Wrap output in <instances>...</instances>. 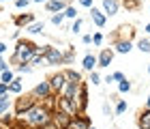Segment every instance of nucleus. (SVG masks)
Here are the masks:
<instances>
[{"instance_id":"423d86ee","label":"nucleus","mask_w":150,"mask_h":129,"mask_svg":"<svg viewBox=\"0 0 150 129\" xmlns=\"http://www.w3.org/2000/svg\"><path fill=\"white\" fill-rule=\"evenodd\" d=\"M32 97H37V99H47L50 95H54L52 93V86H50V82H39L35 88H32Z\"/></svg>"},{"instance_id":"1a4fd4ad","label":"nucleus","mask_w":150,"mask_h":129,"mask_svg":"<svg viewBox=\"0 0 150 129\" xmlns=\"http://www.w3.org/2000/svg\"><path fill=\"white\" fill-rule=\"evenodd\" d=\"M112 58H114V50H110V47H105V50H101V54L97 56V67H110L112 63Z\"/></svg>"},{"instance_id":"72a5a7b5","label":"nucleus","mask_w":150,"mask_h":129,"mask_svg":"<svg viewBox=\"0 0 150 129\" xmlns=\"http://www.w3.org/2000/svg\"><path fill=\"white\" fill-rule=\"evenodd\" d=\"M79 4H81V6H88V9H90V6H92V0H79Z\"/></svg>"},{"instance_id":"ea45409f","label":"nucleus","mask_w":150,"mask_h":129,"mask_svg":"<svg viewBox=\"0 0 150 129\" xmlns=\"http://www.w3.org/2000/svg\"><path fill=\"white\" fill-rule=\"evenodd\" d=\"M146 32H148V35H150V24H146V28H144Z\"/></svg>"},{"instance_id":"49530a36","label":"nucleus","mask_w":150,"mask_h":129,"mask_svg":"<svg viewBox=\"0 0 150 129\" xmlns=\"http://www.w3.org/2000/svg\"><path fill=\"white\" fill-rule=\"evenodd\" d=\"M90 129H94V127H90Z\"/></svg>"},{"instance_id":"f8f14e48","label":"nucleus","mask_w":150,"mask_h":129,"mask_svg":"<svg viewBox=\"0 0 150 129\" xmlns=\"http://www.w3.org/2000/svg\"><path fill=\"white\" fill-rule=\"evenodd\" d=\"M67 6H69V4H67L64 0H47V2H45V9L50 11V13H56V11H64Z\"/></svg>"},{"instance_id":"9b49d317","label":"nucleus","mask_w":150,"mask_h":129,"mask_svg":"<svg viewBox=\"0 0 150 129\" xmlns=\"http://www.w3.org/2000/svg\"><path fill=\"white\" fill-rule=\"evenodd\" d=\"M77 101H79V108H81V112H84L86 108H88V86H86V82H81V86H79Z\"/></svg>"},{"instance_id":"37998d69","label":"nucleus","mask_w":150,"mask_h":129,"mask_svg":"<svg viewBox=\"0 0 150 129\" xmlns=\"http://www.w3.org/2000/svg\"><path fill=\"white\" fill-rule=\"evenodd\" d=\"M0 2H6V0H0Z\"/></svg>"},{"instance_id":"7c9ffc66","label":"nucleus","mask_w":150,"mask_h":129,"mask_svg":"<svg viewBox=\"0 0 150 129\" xmlns=\"http://www.w3.org/2000/svg\"><path fill=\"white\" fill-rule=\"evenodd\" d=\"M112 78H114V82H122V80H125V73L116 71V73H112Z\"/></svg>"},{"instance_id":"6ab92c4d","label":"nucleus","mask_w":150,"mask_h":129,"mask_svg":"<svg viewBox=\"0 0 150 129\" xmlns=\"http://www.w3.org/2000/svg\"><path fill=\"white\" fill-rule=\"evenodd\" d=\"M9 93H15V95L22 93V80H19V78H15V80L9 84Z\"/></svg>"},{"instance_id":"4be33fe9","label":"nucleus","mask_w":150,"mask_h":129,"mask_svg":"<svg viewBox=\"0 0 150 129\" xmlns=\"http://www.w3.org/2000/svg\"><path fill=\"white\" fill-rule=\"evenodd\" d=\"M62 22H64V13H54L52 15V24L54 26H62Z\"/></svg>"},{"instance_id":"f3484780","label":"nucleus","mask_w":150,"mask_h":129,"mask_svg":"<svg viewBox=\"0 0 150 129\" xmlns=\"http://www.w3.org/2000/svg\"><path fill=\"white\" fill-rule=\"evenodd\" d=\"M43 30H45V24L43 22H32L28 26V32H32V35H41Z\"/></svg>"},{"instance_id":"f257e3e1","label":"nucleus","mask_w":150,"mask_h":129,"mask_svg":"<svg viewBox=\"0 0 150 129\" xmlns=\"http://www.w3.org/2000/svg\"><path fill=\"white\" fill-rule=\"evenodd\" d=\"M52 110L47 108L45 103H37V105H32L28 112H24L22 116H17L15 120H19V123H24L28 129H41L43 125H47L52 120Z\"/></svg>"},{"instance_id":"c9c22d12","label":"nucleus","mask_w":150,"mask_h":129,"mask_svg":"<svg viewBox=\"0 0 150 129\" xmlns=\"http://www.w3.org/2000/svg\"><path fill=\"white\" fill-rule=\"evenodd\" d=\"M103 112H105V114H110V112H112V108H110V103H103Z\"/></svg>"},{"instance_id":"4468645a","label":"nucleus","mask_w":150,"mask_h":129,"mask_svg":"<svg viewBox=\"0 0 150 129\" xmlns=\"http://www.w3.org/2000/svg\"><path fill=\"white\" fill-rule=\"evenodd\" d=\"M103 13L105 15H116L118 13V0H103Z\"/></svg>"},{"instance_id":"a18cd8bd","label":"nucleus","mask_w":150,"mask_h":129,"mask_svg":"<svg viewBox=\"0 0 150 129\" xmlns=\"http://www.w3.org/2000/svg\"><path fill=\"white\" fill-rule=\"evenodd\" d=\"M0 63H2V58H0Z\"/></svg>"},{"instance_id":"cd10ccee","label":"nucleus","mask_w":150,"mask_h":129,"mask_svg":"<svg viewBox=\"0 0 150 129\" xmlns=\"http://www.w3.org/2000/svg\"><path fill=\"white\" fill-rule=\"evenodd\" d=\"M17 71H19V73H30V71H32V65H19Z\"/></svg>"},{"instance_id":"412c9836","label":"nucleus","mask_w":150,"mask_h":129,"mask_svg":"<svg viewBox=\"0 0 150 129\" xmlns=\"http://www.w3.org/2000/svg\"><path fill=\"white\" fill-rule=\"evenodd\" d=\"M0 82H2V84H11L13 82V71H9V69L2 71V73H0Z\"/></svg>"},{"instance_id":"ddd939ff","label":"nucleus","mask_w":150,"mask_h":129,"mask_svg":"<svg viewBox=\"0 0 150 129\" xmlns=\"http://www.w3.org/2000/svg\"><path fill=\"white\" fill-rule=\"evenodd\" d=\"M114 47H116V52H118V54H129L133 50V45H131L129 39H118V41L114 43Z\"/></svg>"},{"instance_id":"6e6552de","label":"nucleus","mask_w":150,"mask_h":129,"mask_svg":"<svg viewBox=\"0 0 150 129\" xmlns=\"http://www.w3.org/2000/svg\"><path fill=\"white\" fill-rule=\"evenodd\" d=\"M90 19L94 22V26H99V28H103L105 22H107V15L103 11H99V9H94V6H90Z\"/></svg>"},{"instance_id":"7ed1b4c3","label":"nucleus","mask_w":150,"mask_h":129,"mask_svg":"<svg viewBox=\"0 0 150 129\" xmlns=\"http://www.w3.org/2000/svg\"><path fill=\"white\" fill-rule=\"evenodd\" d=\"M32 105H37V97H32V95H28V97H19L15 101V116H22V114L28 112Z\"/></svg>"},{"instance_id":"79ce46f5","label":"nucleus","mask_w":150,"mask_h":129,"mask_svg":"<svg viewBox=\"0 0 150 129\" xmlns=\"http://www.w3.org/2000/svg\"><path fill=\"white\" fill-rule=\"evenodd\" d=\"M32 2H47V0H32Z\"/></svg>"},{"instance_id":"0eeeda50","label":"nucleus","mask_w":150,"mask_h":129,"mask_svg":"<svg viewBox=\"0 0 150 129\" xmlns=\"http://www.w3.org/2000/svg\"><path fill=\"white\" fill-rule=\"evenodd\" d=\"M90 118H86L84 114H77V116H73L69 120V125H67V129H90Z\"/></svg>"},{"instance_id":"bb28decb","label":"nucleus","mask_w":150,"mask_h":129,"mask_svg":"<svg viewBox=\"0 0 150 129\" xmlns=\"http://www.w3.org/2000/svg\"><path fill=\"white\" fill-rule=\"evenodd\" d=\"M92 43L101 45V43H103V35H101V32H94V35H92Z\"/></svg>"},{"instance_id":"c756f323","label":"nucleus","mask_w":150,"mask_h":129,"mask_svg":"<svg viewBox=\"0 0 150 129\" xmlns=\"http://www.w3.org/2000/svg\"><path fill=\"white\" fill-rule=\"evenodd\" d=\"M28 4H30V0H15V6H17V9H26Z\"/></svg>"},{"instance_id":"e433bc0d","label":"nucleus","mask_w":150,"mask_h":129,"mask_svg":"<svg viewBox=\"0 0 150 129\" xmlns=\"http://www.w3.org/2000/svg\"><path fill=\"white\" fill-rule=\"evenodd\" d=\"M4 52H6V43L0 41V54H4Z\"/></svg>"},{"instance_id":"a878e982","label":"nucleus","mask_w":150,"mask_h":129,"mask_svg":"<svg viewBox=\"0 0 150 129\" xmlns=\"http://www.w3.org/2000/svg\"><path fill=\"white\" fill-rule=\"evenodd\" d=\"M79 28H81V19L77 17V19H75V22H73V26H71L69 30H71V32H75V35H77V32H79Z\"/></svg>"},{"instance_id":"dca6fc26","label":"nucleus","mask_w":150,"mask_h":129,"mask_svg":"<svg viewBox=\"0 0 150 129\" xmlns=\"http://www.w3.org/2000/svg\"><path fill=\"white\" fill-rule=\"evenodd\" d=\"M32 19H35L32 13H26V15H17L15 17V24L17 26H28V24H32Z\"/></svg>"},{"instance_id":"a19ab883","label":"nucleus","mask_w":150,"mask_h":129,"mask_svg":"<svg viewBox=\"0 0 150 129\" xmlns=\"http://www.w3.org/2000/svg\"><path fill=\"white\" fill-rule=\"evenodd\" d=\"M146 108H150V95H148V99H146Z\"/></svg>"},{"instance_id":"2f4dec72","label":"nucleus","mask_w":150,"mask_h":129,"mask_svg":"<svg viewBox=\"0 0 150 129\" xmlns=\"http://www.w3.org/2000/svg\"><path fill=\"white\" fill-rule=\"evenodd\" d=\"M4 95H9V84L0 82V97H4Z\"/></svg>"},{"instance_id":"c03bdc74","label":"nucleus","mask_w":150,"mask_h":129,"mask_svg":"<svg viewBox=\"0 0 150 129\" xmlns=\"http://www.w3.org/2000/svg\"><path fill=\"white\" fill-rule=\"evenodd\" d=\"M148 73H150V67H148Z\"/></svg>"},{"instance_id":"4c0bfd02","label":"nucleus","mask_w":150,"mask_h":129,"mask_svg":"<svg viewBox=\"0 0 150 129\" xmlns=\"http://www.w3.org/2000/svg\"><path fill=\"white\" fill-rule=\"evenodd\" d=\"M2 71H6V63H4V60L0 63V73H2Z\"/></svg>"},{"instance_id":"f704fd0d","label":"nucleus","mask_w":150,"mask_h":129,"mask_svg":"<svg viewBox=\"0 0 150 129\" xmlns=\"http://www.w3.org/2000/svg\"><path fill=\"white\" fill-rule=\"evenodd\" d=\"M81 41H84V43L88 45V43H90V41H92V35H84V37H81Z\"/></svg>"},{"instance_id":"aec40b11","label":"nucleus","mask_w":150,"mask_h":129,"mask_svg":"<svg viewBox=\"0 0 150 129\" xmlns=\"http://www.w3.org/2000/svg\"><path fill=\"white\" fill-rule=\"evenodd\" d=\"M137 50L144 52V54H150V41H148V39H139V41H137Z\"/></svg>"},{"instance_id":"f03ea898","label":"nucleus","mask_w":150,"mask_h":129,"mask_svg":"<svg viewBox=\"0 0 150 129\" xmlns=\"http://www.w3.org/2000/svg\"><path fill=\"white\" fill-rule=\"evenodd\" d=\"M35 50H37V45L32 41H28V39L17 41L15 52H13V56H11V63H15L17 67L19 65H30V58H32V54H35Z\"/></svg>"},{"instance_id":"5701e85b","label":"nucleus","mask_w":150,"mask_h":129,"mask_svg":"<svg viewBox=\"0 0 150 129\" xmlns=\"http://www.w3.org/2000/svg\"><path fill=\"white\" fill-rule=\"evenodd\" d=\"M64 17L77 19V9H75V6H67V9H64Z\"/></svg>"},{"instance_id":"a211bd4d","label":"nucleus","mask_w":150,"mask_h":129,"mask_svg":"<svg viewBox=\"0 0 150 129\" xmlns=\"http://www.w3.org/2000/svg\"><path fill=\"white\" fill-rule=\"evenodd\" d=\"M9 108H11L9 95H4V97H0V116H2V114H6V112H9Z\"/></svg>"},{"instance_id":"39448f33","label":"nucleus","mask_w":150,"mask_h":129,"mask_svg":"<svg viewBox=\"0 0 150 129\" xmlns=\"http://www.w3.org/2000/svg\"><path fill=\"white\" fill-rule=\"evenodd\" d=\"M45 63L47 65H62L64 63V54L58 50V47H47V52H45Z\"/></svg>"},{"instance_id":"393cba45","label":"nucleus","mask_w":150,"mask_h":129,"mask_svg":"<svg viewBox=\"0 0 150 129\" xmlns=\"http://www.w3.org/2000/svg\"><path fill=\"white\" fill-rule=\"evenodd\" d=\"M125 112H127V101H118V105H116V114L120 116V114H125Z\"/></svg>"},{"instance_id":"20e7f679","label":"nucleus","mask_w":150,"mask_h":129,"mask_svg":"<svg viewBox=\"0 0 150 129\" xmlns=\"http://www.w3.org/2000/svg\"><path fill=\"white\" fill-rule=\"evenodd\" d=\"M47 82H50L52 93H54V95H60V93H62V88H64V84H67V76H64V71L54 73V76L47 80Z\"/></svg>"},{"instance_id":"2eb2a0df","label":"nucleus","mask_w":150,"mask_h":129,"mask_svg":"<svg viewBox=\"0 0 150 129\" xmlns=\"http://www.w3.org/2000/svg\"><path fill=\"white\" fill-rule=\"evenodd\" d=\"M81 65H84L86 71H94V67L99 65V63H97V56H94V54H86V56H84V63H81Z\"/></svg>"},{"instance_id":"58836bf2","label":"nucleus","mask_w":150,"mask_h":129,"mask_svg":"<svg viewBox=\"0 0 150 129\" xmlns=\"http://www.w3.org/2000/svg\"><path fill=\"white\" fill-rule=\"evenodd\" d=\"M0 129H9V125H4V123H2V118H0Z\"/></svg>"},{"instance_id":"9d476101","label":"nucleus","mask_w":150,"mask_h":129,"mask_svg":"<svg viewBox=\"0 0 150 129\" xmlns=\"http://www.w3.org/2000/svg\"><path fill=\"white\" fill-rule=\"evenodd\" d=\"M137 127L139 129H150V108H146V110H142L137 114Z\"/></svg>"},{"instance_id":"473e14b6","label":"nucleus","mask_w":150,"mask_h":129,"mask_svg":"<svg viewBox=\"0 0 150 129\" xmlns=\"http://www.w3.org/2000/svg\"><path fill=\"white\" fill-rule=\"evenodd\" d=\"M125 6H129V9H135V6H137V0H125Z\"/></svg>"},{"instance_id":"b1692460","label":"nucleus","mask_w":150,"mask_h":129,"mask_svg":"<svg viewBox=\"0 0 150 129\" xmlns=\"http://www.w3.org/2000/svg\"><path fill=\"white\" fill-rule=\"evenodd\" d=\"M118 91H120V93H129V91H131V82H129V80L125 78V80H122V82L118 84Z\"/></svg>"},{"instance_id":"c85d7f7f","label":"nucleus","mask_w":150,"mask_h":129,"mask_svg":"<svg viewBox=\"0 0 150 129\" xmlns=\"http://www.w3.org/2000/svg\"><path fill=\"white\" fill-rule=\"evenodd\" d=\"M90 82H92V84H101V78H99L97 71H90Z\"/></svg>"}]
</instances>
